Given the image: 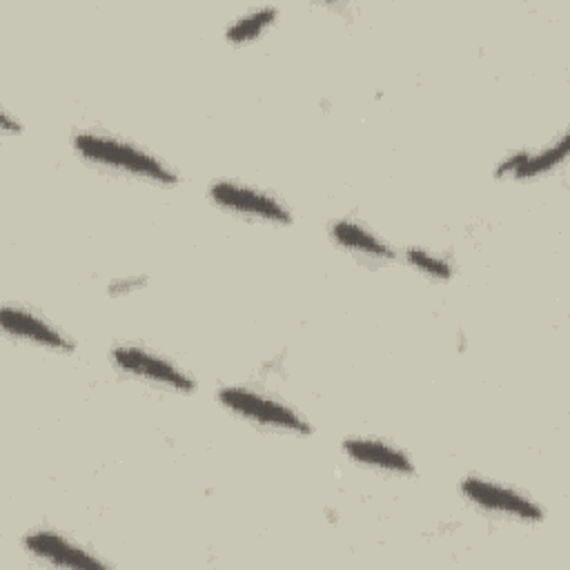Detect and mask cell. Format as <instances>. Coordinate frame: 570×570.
Listing matches in <instances>:
<instances>
[{"label":"cell","instance_id":"1","mask_svg":"<svg viewBox=\"0 0 570 570\" xmlns=\"http://www.w3.org/2000/svg\"><path fill=\"white\" fill-rule=\"evenodd\" d=\"M71 147L82 160L120 176L147 180L154 185L178 183V174L163 158L120 136L82 129L71 136Z\"/></svg>","mask_w":570,"mask_h":570},{"label":"cell","instance_id":"2","mask_svg":"<svg viewBox=\"0 0 570 570\" xmlns=\"http://www.w3.org/2000/svg\"><path fill=\"white\" fill-rule=\"evenodd\" d=\"M216 396L225 410H229L232 414H236L243 421H249L258 428L296 434V436L312 434V423L301 412H296L292 405H287L274 396L261 394L252 387L223 385Z\"/></svg>","mask_w":570,"mask_h":570},{"label":"cell","instance_id":"3","mask_svg":"<svg viewBox=\"0 0 570 570\" xmlns=\"http://www.w3.org/2000/svg\"><path fill=\"white\" fill-rule=\"evenodd\" d=\"M459 490L468 503H472L476 510L492 517H501L519 523H539L546 517L543 508L528 494L479 474L463 476L459 483Z\"/></svg>","mask_w":570,"mask_h":570},{"label":"cell","instance_id":"4","mask_svg":"<svg viewBox=\"0 0 570 570\" xmlns=\"http://www.w3.org/2000/svg\"><path fill=\"white\" fill-rule=\"evenodd\" d=\"M207 196L216 207L247 220H258L269 225L292 223V209L283 200H278L276 196H272L269 191L256 185L223 178L209 185Z\"/></svg>","mask_w":570,"mask_h":570},{"label":"cell","instance_id":"5","mask_svg":"<svg viewBox=\"0 0 570 570\" xmlns=\"http://www.w3.org/2000/svg\"><path fill=\"white\" fill-rule=\"evenodd\" d=\"M111 363L122 374H129L138 381L151 383L156 387H165V390L180 392V394H189L196 390V381L191 379L189 372H185L174 361H169L167 356H163L149 347L125 345V343L116 345L111 350Z\"/></svg>","mask_w":570,"mask_h":570},{"label":"cell","instance_id":"6","mask_svg":"<svg viewBox=\"0 0 570 570\" xmlns=\"http://www.w3.org/2000/svg\"><path fill=\"white\" fill-rule=\"evenodd\" d=\"M22 548L29 557L60 568H80V570H98L109 563L73 539L60 534L51 528H36L22 537Z\"/></svg>","mask_w":570,"mask_h":570},{"label":"cell","instance_id":"7","mask_svg":"<svg viewBox=\"0 0 570 570\" xmlns=\"http://www.w3.org/2000/svg\"><path fill=\"white\" fill-rule=\"evenodd\" d=\"M0 325L7 336L24 341L29 345L51 350V352H73L76 347L73 341L62 330H58L38 312L22 305L4 303L0 307Z\"/></svg>","mask_w":570,"mask_h":570},{"label":"cell","instance_id":"8","mask_svg":"<svg viewBox=\"0 0 570 570\" xmlns=\"http://www.w3.org/2000/svg\"><path fill=\"white\" fill-rule=\"evenodd\" d=\"M570 151V138L563 131L559 138H554L552 142L539 147V149H517L505 154L497 167H494V176L497 178H510V180H532V178H541L550 171H554L557 167H561L568 158Z\"/></svg>","mask_w":570,"mask_h":570},{"label":"cell","instance_id":"9","mask_svg":"<svg viewBox=\"0 0 570 570\" xmlns=\"http://www.w3.org/2000/svg\"><path fill=\"white\" fill-rule=\"evenodd\" d=\"M341 450L350 461L370 470L399 474V476H407L416 472V465L405 450L379 436H363V434L347 436L343 439Z\"/></svg>","mask_w":570,"mask_h":570},{"label":"cell","instance_id":"10","mask_svg":"<svg viewBox=\"0 0 570 570\" xmlns=\"http://www.w3.org/2000/svg\"><path fill=\"white\" fill-rule=\"evenodd\" d=\"M327 234L336 247L372 263H385L396 256L394 247L381 234H376L372 227L354 218L332 220L327 227Z\"/></svg>","mask_w":570,"mask_h":570},{"label":"cell","instance_id":"11","mask_svg":"<svg viewBox=\"0 0 570 570\" xmlns=\"http://www.w3.org/2000/svg\"><path fill=\"white\" fill-rule=\"evenodd\" d=\"M276 20H278V7H274V4L254 7V9L236 16L225 27V40L232 45H245V42L258 40Z\"/></svg>","mask_w":570,"mask_h":570},{"label":"cell","instance_id":"12","mask_svg":"<svg viewBox=\"0 0 570 570\" xmlns=\"http://www.w3.org/2000/svg\"><path fill=\"white\" fill-rule=\"evenodd\" d=\"M403 254H405V261L412 269H416L419 274H423L432 281H450L454 276L452 261L448 256L434 252V249L412 245Z\"/></svg>","mask_w":570,"mask_h":570},{"label":"cell","instance_id":"13","mask_svg":"<svg viewBox=\"0 0 570 570\" xmlns=\"http://www.w3.org/2000/svg\"><path fill=\"white\" fill-rule=\"evenodd\" d=\"M145 278L142 276H125V278H114L109 283V294H127L131 289L142 287Z\"/></svg>","mask_w":570,"mask_h":570},{"label":"cell","instance_id":"14","mask_svg":"<svg viewBox=\"0 0 570 570\" xmlns=\"http://www.w3.org/2000/svg\"><path fill=\"white\" fill-rule=\"evenodd\" d=\"M0 129L4 134H20L22 125H20L18 118H11V114L7 109H2V114H0Z\"/></svg>","mask_w":570,"mask_h":570}]
</instances>
